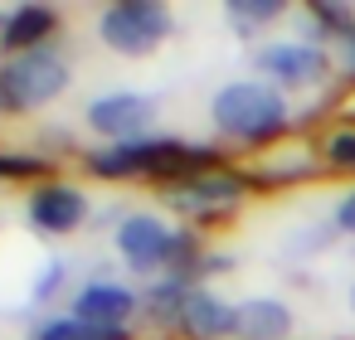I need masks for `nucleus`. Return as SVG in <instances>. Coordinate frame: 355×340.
<instances>
[{"label":"nucleus","instance_id":"1","mask_svg":"<svg viewBox=\"0 0 355 340\" xmlns=\"http://www.w3.org/2000/svg\"><path fill=\"white\" fill-rule=\"evenodd\" d=\"M88 170L103 180H127V175H205L214 170L209 151H190L180 141H122L107 151L88 156Z\"/></svg>","mask_w":355,"mask_h":340},{"label":"nucleus","instance_id":"2","mask_svg":"<svg viewBox=\"0 0 355 340\" xmlns=\"http://www.w3.org/2000/svg\"><path fill=\"white\" fill-rule=\"evenodd\" d=\"M209 117L219 122V132H229L239 141H268L287 127V102L263 78H243V83H229L214 93Z\"/></svg>","mask_w":355,"mask_h":340},{"label":"nucleus","instance_id":"3","mask_svg":"<svg viewBox=\"0 0 355 340\" xmlns=\"http://www.w3.org/2000/svg\"><path fill=\"white\" fill-rule=\"evenodd\" d=\"M69 83V64L44 44L30 54H10L0 64V112H35L54 102Z\"/></svg>","mask_w":355,"mask_h":340},{"label":"nucleus","instance_id":"4","mask_svg":"<svg viewBox=\"0 0 355 340\" xmlns=\"http://www.w3.org/2000/svg\"><path fill=\"white\" fill-rule=\"evenodd\" d=\"M98 35H103L107 49H117L127 59H141L171 35V10L161 0H122V6L98 15Z\"/></svg>","mask_w":355,"mask_h":340},{"label":"nucleus","instance_id":"5","mask_svg":"<svg viewBox=\"0 0 355 340\" xmlns=\"http://www.w3.org/2000/svg\"><path fill=\"white\" fill-rule=\"evenodd\" d=\"M117 248H122V258H127L137 272H156V267L180 262V258L190 253V243H185L175 229H166L161 219H151V214H132V219H122V229H117Z\"/></svg>","mask_w":355,"mask_h":340},{"label":"nucleus","instance_id":"6","mask_svg":"<svg viewBox=\"0 0 355 340\" xmlns=\"http://www.w3.org/2000/svg\"><path fill=\"white\" fill-rule=\"evenodd\" d=\"M151 117H156V102L141 98V93H107V98H98L88 107V127L98 136H112V146L141 141V132L151 127Z\"/></svg>","mask_w":355,"mask_h":340},{"label":"nucleus","instance_id":"7","mask_svg":"<svg viewBox=\"0 0 355 340\" xmlns=\"http://www.w3.org/2000/svg\"><path fill=\"white\" fill-rule=\"evenodd\" d=\"M258 69L277 83H321L326 78V54L316 44H297V39H282V44H268L258 54Z\"/></svg>","mask_w":355,"mask_h":340},{"label":"nucleus","instance_id":"8","mask_svg":"<svg viewBox=\"0 0 355 340\" xmlns=\"http://www.w3.org/2000/svg\"><path fill=\"white\" fill-rule=\"evenodd\" d=\"M137 311V296L127 287H112V282H93L73 296V316L88 321V325H107V330H127Z\"/></svg>","mask_w":355,"mask_h":340},{"label":"nucleus","instance_id":"9","mask_svg":"<svg viewBox=\"0 0 355 340\" xmlns=\"http://www.w3.org/2000/svg\"><path fill=\"white\" fill-rule=\"evenodd\" d=\"M83 214H88V199L73 185H44L30 195V224L44 233H69L73 224H83Z\"/></svg>","mask_w":355,"mask_h":340},{"label":"nucleus","instance_id":"10","mask_svg":"<svg viewBox=\"0 0 355 340\" xmlns=\"http://www.w3.org/2000/svg\"><path fill=\"white\" fill-rule=\"evenodd\" d=\"M180 325L200 340H219V335H234V306L219 301L214 292L205 287H190L185 301H180Z\"/></svg>","mask_w":355,"mask_h":340},{"label":"nucleus","instance_id":"11","mask_svg":"<svg viewBox=\"0 0 355 340\" xmlns=\"http://www.w3.org/2000/svg\"><path fill=\"white\" fill-rule=\"evenodd\" d=\"M292 330V311L272 296H253L243 306H234V335L239 340H287Z\"/></svg>","mask_w":355,"mask_h":340},{"label":"nucleus","instance_id":"12","mask_svg":"<svg viewBox=\"0 0 355 340\" xmlns=\"http://www.w3.org/2000/svg\"><path fill=\"white\" fill-rule=\"evenodd\" d=\"M59 15L49 6H20L6 15V30H0V44L10 54H30V49H44V39L54 35Z\"/></svg>","mask_w":355,"mask_h":340},{"label":"nucleus","instance_id":"13","mask_svg":"<svg viewBox=\"0 0 355 340\" xmlns=\"http://www.w3.org/2000/svg\"><path fill=\"white\" fill-rule=\"evenodd\" d=\"M239 195H243V185H239L234 175H224V170L190 175L185 185H175V190H171V199H175V204H185V209H224V204H234Z\"/></svg>","mask_w":355,"mask_h":340},{"label":"nucleus","instance_id":"14","mask_svg":"<svg viewBox=\"0 0 355 340\" xmlns=\"http://www.w3.org/2000/svg\"><path fill=\"white\" fill-rule=\"evenodd\" d=\"M40 340H127V330H107V325H88L78 316H64V321H49L40 330Z\"/></svg>","mask_w":355,"mask_h":340},{"label":"nucleus","instance_id":"15","mask_svg":"<svg viewBox=\"0 0 355 340\" xmlns=\"http://www.w3.org/2000/svg\"><path fill=\"white\" fill-rule=\"evenodd\" d=\"M49 165L40 156H15V151H0V180H30V175H44Z\"/></svg>","mask_w":355,"mask_h":340},{"label":"nucleus","instance_id":"16","mask_svg":"<svg viewBox=\"0 0 355 340\" xmlns=\"http://www.w3.org/2000/svg\"><path fill=\"white\" fill-rule=\"evenodd\" d=\"M229 15H239V20H272V15H282V6L277 0H229Z\"/></svg>","mask_w":355,"mask_h":340},{"label":"nucleus","instance_id":"17","mask_svg":"<svg viewBox=\"0 0 355 340\" xmlns=\"http://www.w3.org/2000/svg\"><path fill=\"white\" fill-rule=\"evenodd\" d=\"M326 156H331V165L355 170V132H336V136L326 141Z\"/></svg>","mask_w":355,"mask_h":340},{"label":"nucleus","instance_id":"18","mask_svg":"<svg viewBox=\"0 0 355 340\" xmlns=\"http://www.w3.org/2000/svg\"><path fill=\"white\" fill-rule=\"evenodd\" d=\"M336 224H340L345 233H355V190H350V195L336 204Z\"/></svg>","mask_w":355,"mask_h":340},{"label":"nucleus","instance_id":"19","mask_svg":"<svg viewBox=\"0 0 355 340\" xmlns=\"http://www.w3.org/2000/svg\"><path fill=\"white\" fill-rule=\"evenodd\" d=\"M345 69H350V73H355V30H350V35H345Z\"/></svg>","mask_w":355,"mask_h":340}]
</instances>
